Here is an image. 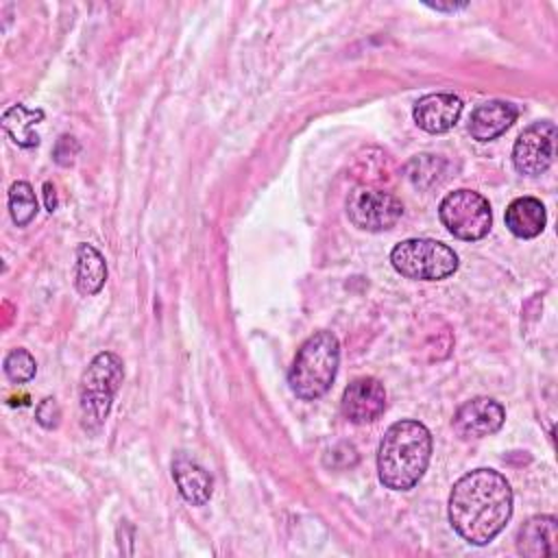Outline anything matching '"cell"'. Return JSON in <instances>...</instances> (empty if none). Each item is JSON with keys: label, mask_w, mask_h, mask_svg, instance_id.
I'll list each match as a JSON object with an SVG mask.
<instances>
[{"label": "cell", "mask_w": 558, "mask_h": 558, "mask_svg": "<svg viewBox=\"0 0 558 558\" xmlns=\"http://www.w3.org/2000/svg\"><path fill=\"white\" fill-rule=\"evenodd\" d=\"M512 488L495 469L464 473L449 493V521L471 545L490 543L510 521Z\"/></svg>", "instance_id": "6da1fadb"}, {"label": "cell", "mask_w": 558, "mask_h": 558, "mask_svg": "<svg viewBox=\"0 0 558 558\" xmlns=\"http://www.w3.org/2000/svg\"><path fill=\"white\" fill-rule=\"evenodd\" d=\"M432 458L429 429L412 418L392 423L377 449L379 482L392 490L414 488Z\"/></svg>", "instance_id": "7a4b0ae2"}, {"label": "cell", "mask_w": 558, "mask_h": 558, "mask_svg": "<svg viewBox=\"0 0 558 558\" xmlns=\"http://www.w3.org/2000/svg\"><path fill=\"white\" fill-rule=\"evenodd\" d=\"M338 366L340 342L336 333L327 329L316 331L301 344L294 355V362L288 371L290 390L303 401H314L331 388Z\"/></svg>", "instance_id": "3957f363"}, {"label": "cell", "mask_w": 558, "mask_h": 558, "mask_svg": "<svg viewBox=\"0 0 558 558\" xmlns=\"http://www.w3.org/2000/svg\"><path fill=\"white\" fill-rule=\"evenodd\" d=\"M122 379L124 364L116 353L102 351L89 362L78 392V418L85 432L96 434L105 425Z\"/></svg>", "instance_id": "277c9868"}, {"label": "cell", "mask_w": 558, "mask_h": 558, "mask_svg": "<svg viewBox=\"0 0 558 558\" xmlns=\"http://www.w3.org/2000/svg\"><path fill=\"white\" fill-rule=\"evenodd\" d=\"M390 264L401 277L440 281L458 270V255L438 240L410 238L390 251Z\"/></svg>", "instance_id": "5b68a950"}, {"label": "cell", "mask_w": 558, "mask_h": 558, "mask_svg": "<svg viewBox=\"0 0 558 558\" xmlns=\"http://www.w3.org/2000/svg\"><path fill=\"white\" fill-rule=\"evenodd\" d=\"M440 222L447 231L460 240H482L493 225V211L488 201L473 190H453L438 205Z\"/></svg>", "instance_id": "8992f818"}, {"label": "cell", "mask_w": 558, "mask_h": 558, "mask_svg": "<svg viewBox=\"0 0 558 558\" xmlns=\"http://www.w3.org/2000/svg\"><path fill=\"white\" fill-rule=\"evenodd\" d=\"M403 214V203L379 187H355L347 198V216L362 231H386L397 225Z\"/></svg>", "instance_id": "52a82bcc"}, {"label": "cell", "mask_w": 558, "mask_h": 558, "mask_svg": "<svg viewBox=\"0 0 558 558\" xmlns=\"http://www.w3.org/2000/svg\"><path fill=\"white\" fill-rule=\"evenodd\" d=\"M556 157V124L538 120L523 129L512 146V163L525 177L543 174Z\"/></svg>", "instance_id": "ba28073f"}, {"label": "cell", "mask_w": 558, "mask_h": 558, "mask_svg": "<svg viewBox=\"0 0 558 558\" xmlns=\"http://www.w3.org/2000/svg\"><path fill=\"white\" fill-rule=\"evenodd\" d=\"M342 416L355 425L377 421L386 410V388L375 377H357L353 379L340 401Z\"/></svg>", "instance_id": "9c48e42d"}, {"label": "cell", "mask_w": 558, "mask_h": 558, "mask_svg": "<svg viewBox=\"0 0 558 558\" xmlns=\"http://www.w3.org/2000/svg\"><path fill=\"white\" fill-rule=\"evenodd\" d=\"M506 421V410L499 401L490 397H475L464 401L453 414V429L460 438H484L501 429Z\"/></svg>", "instance_id": "30bf717a"}, {"label": "cell", "mask_w": 558, "mask_h": 558, "mask_svg": "<svg viewBox=\"0 0 558 558\" xmlns=\"http://www.w3.org/2000/svg\"><path fill=\"white\" fill-rule=\"evenodd\" d=\"M462 113V100L449 92L427 94L414 105V122L427 133H445L449 131Z\"/></svg>", "instance_id": "8fae6325"}, {"label": "cell", "mask_w": 558, "mask_h": 558, "mask_svg": "<svg viewBox=\"0 0 558 558\" xmlns=\"http://www.w3.org/2000/svg\"><path fill=\"white\" fill-rule=\"evenodd\" d=\"M517 551L527 558L558 554V521L551 514L527 519L517 534Z\"/></svg>", "instance_id": "7c38bea8"}, {"label": "cell", "mask_w": 558, "mask_h": 558, "mask_svg": "<svg viewBox=\"0 0 558 558\" xmlns=\"http://www.w3.org/2000/svg\"><path fill=\"white\" fill-rule=\"evenodd\" d=\"M519 109L508 100H488L471 113L469 133L477 142H490L506 133L517 120Z\"/></svg>", "instance_id": "4fadbf2b"}, {"label": "cell", "mask_w": 558, "mask_h": 558, "mask_svg": "<svg viewBox=\"0 0 558 558\" xmlns=\"http://www.w3.org/2000/svg\"><path fill=\"white\" fill-rule=\"evenodd\" d=\"M172 477L181 497L192 506H203L211 497V475L185 456H177L172 462Z\"/></svg>", "instance_id": "5bb4252c"}, {"label": "cell", "mask_w": 558, "mask_h": 558, "mask_svg": "<svg viewBox=\"0 0 558 558\" xmlns=\"http://www.w3.org/2000/svg\"><path fill=\"white\" fill-rule=\"evenodd\" d=\"M506 227L517 238H536L547 222L545 207L534 196H519L506 207Z\"/></svg>", "instance_id": "9a60e30c"}, {"label": "cell", "mask_w": 558, "mask_h": 558, "mask_svg": "<svg viewBox=\"0 0 558 558\" xmlns=\"http://www.w3.org/2000/svg\"><path fill=\"white\" fill-rule=\"evenodd\" d=\"M107 279V262L102 257V253L83 242L76 246V266H74V286L81 294L92 296L96 292H100V288L105 286Z\"/></svg>", "instance_id": "2e32d148"}, {"label": "cell", "mask_w": 558, "mask_h": 558, "mask_svg": "<svg viewBox=\"0 0 558 558\" xmlns=\"http://www.w3.org/2000/svg\"><path fill=\"white\" fill-rule=\"evenodd\" d=\"M44 120V111L41 109H28L24 105H11L4 113H2V126L9 133V137L22 146V148H31L39 144V135L33 133V126L37 122Z\"/></svg>", "instance_id": "e0dca14e"}, {"label": "cell", "mask_w": 558, "mask_h": 558, "mask_svg": "<svg viewBox=\"0 0 558 558\" xmlns=\"http://www.w3.org/2000/svg\"><path fill=\"white\" fill-rule=\"evenodd\" d=\"M9 214L17 227H26L37 216V198L26 181H15L9 187Z\"/></svg>", "instance_id": "ac0fdd59"}, {"label": "cell", "mask_w": 558, "mask_h": 558, "mask_svg": "<svg viewBox=\"0 0 558 558\" xmlns=\"http://www.w3.org/2000/svg\"><path fill=\"white\" fill-rule=\"evenodd\" d=\"M4 375L13 381V384H26L35 377L37 373V362L35 357L26 351V349H13L7 357H4Z\"/></svg>", "instance_id": "d6986e66"}, {"label": "cell", "mask_w": 558, "mask_h": 558, "mask_svg": "<svg viewBox=\"0 0 558 558\" xmlns=\"http://www.w3.org/2000/svg\"><path fill=\"white\" fill-rule=\"evenodd\" d=\"M438 166H442V161L434 155H416L410 163H408V174L412 179L414 185H429L438 179Z\"/></svg>", "instance_id": "ffe728a7"}, {"label": "cell", "mask_w": 558, "mask_h": 558, "mask_svg": "<svg viewBox=\"0 0 558 558\" xmlns=\"http://www.w3.org/2000/svg\"><path fill=\"white\" fill-rule=\"evenodd\" d=\"M35 418H37V423H39L41 427L54 429V427L59 425V421H61V408H59L57 399H54V397L41 399V401L37 403V408H35Z\"/></svg>", "instance_id": "44dd1931"}, {"label": "cell", "mask_w": 558, "mask_h": 558, "mask_svg": "<svg viewBox=\"0 0 558 558\" xmlns=\"http://www.w3.org/2000/svg\"><path fill=\"white\" fill-rule=\"evenodd\" d=\"M76 153H78L76 140H74L72 135H61V137L57 140V144H54L52 157H54V161H57L59 166H70Z\"/></svg>", "instance_id": "7402d4cb"}, {"label": "cell", "mask_w": 558, "mask_h": 558, "mask_svg": "<svg viewBox=\"0 0 558 558\" xmlns=\"http://www.w3.org/2000/svg\"><path fill=\"white\" fill-rule=\"evenodd\" d=\"M44 198H46V209L54 211L57 209V192H54V185L50 181L44 183Z\"/></svg>", "instance_id": "603a6c76"}, {"label": "cell", "mask_w": 558, "mask_h": 558, "mask_svg": "<svg viewBox=\"0 0 558 558\" xmlns=\"http://www.w3.org/2000/svg\"><path fill=\"white\" fill-rule=\"evenodd\" d=\"M427 7H432V9H436V11H458V9H464L466 7V2H451V4H440V2H425Z\"/></svg>", "instance_id": "cb8c5ba5"}]
</instances>
